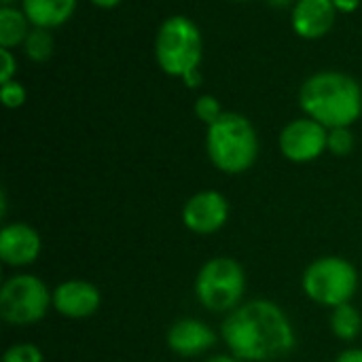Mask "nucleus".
Listing matches in <instances>:
<instances>
[{
    "label": "nucleus",
    "mask_w": 362,
    "mask_h": 362,
    "mask_svg": "<svg viewBox=\"0 0 362 362\" xmlns=\"http://www.w3.org/2000/svg\"><path fill=\"white\" fill-rule=\"evenodd\" d=\"M53 47H55V40H53L51 30L32 25V30L23 42V51H25L28 59H32L36 64H45L53 55Z\"/></svg>",
    "instance_id": "obj_17"
},
{
    "label": "nucleus",
    "mask_w": 362,
    "mask_h": 362,
    "mask_svg": "<svg viewBox=\"0 0 362 362\" xmlns=\"http://www.w3.org/2000/svg\"><path fill=\"white\" fill-rule=\"evenodd\" d=\"M204 40L199 28L185 15L168 17L155 36V57L159 68L170 76H185L199 68Z\"/></svg>",
    "instance_id": "obj_6"
},
{
    "label": "nucleus",
    "mask_w": 362,
    "mask_h": 362,
    "mask_svg": "<svg viewBox=\"0 0 362 362\" xmlns=\"http://www.w3.org/2000/svg\"><path fill=\"white\" fill-rule=\"evenodd\" d=\"M89 2H93V4L100 6V8H112V6H117L119 2H123V0H89Z\"/></svg>",
    "instance_id": "obj_28"
},
{
    "label": "nucleus",
    "mask_w": 362,
    "mask_h": 362,
    "mask_svg": "<svg viewBox=\"0 0 362 362\" xmlns=\"http://www.w3.org/2000/svg\"><path fill=\"white\" fill-rule=\"evenodd\" d=\"M182 81H185V85H187V87H191V89H195V87H199V85H202V81H204V76H202V72H199V68H195V70H191V72H187V74L182 76Z\"/></svg>",
    "instance_id": "obj_24"
},
{
    "label": "nucleus",
    "mask_w": 362,
    "mask_h": 362,
    "mask_svg": "<svg viewBox=\"0 0 362 362\" xmlns=\"http://www.w3.org/2000/svg\"><path fill=\"white\" fill-rule=\"evenodd\" d=\"M204 362H244V361L235 358L233 354H216V356H210V358H206Z\"/></svg>",
    "instance_id": "obj_26"
},
{
    "label": "nucleus",
    "mask_w": 362,
    "mask_h": 362,
    "mask_svg": "<svg viewBox=\"0 0 362 362\" xmlns=\"http://www.w3.org/2000/svg\"><path fill=\"white\" fill-rule=\"evenodd\" d=\"M53 308V291L32 274H15L0 286V318L13 327L40 322Z\"/></svg>",
    "instance_id": "obj_7"
},
{
    "label": "nucleus",
    "mask_w": 362,
    "mask_h": 362,
    "mask_svg": "<svg viewBox=\"0 0 362 362\" xmlns=\"http://www.w3.org/2000/svg\"><path fill=\"white\" fill-rule=\"evenodd\" d=\"M182 225L195 235L218 233L229 221V202L221 191L204 189L193 193L180 212Z\"/></svg>",
    "instance_id": "obj_9"
},
{
    "label": "nucleus",
    "mask_w": 362,
    "mask_h": 362,
    "mask_svg": "<svg viewBox=\"0 0 362 362\" xmlns=\"http://www.w3.org/2000/svg\"><path fill=\"white\" fill-rule=\"evenodd\" d=\"M327 138L329 129L322 123L301 117L282 127L278 144L284 159L293 163H310L327 151Z\"/></svg>",
    "instance_id": "obj_8"
},
{
    "label": "nucleus",
    "mask_w": 362,
    "mask_h": 362,
    "mask_svg": "<svg viewBox=\"0 0 362 362\" xmlns=\"http://www.w3.org/2000/svg\"><path fill=\"white\" fill-rule=\"evenodd\" d=\"M0 98H2V104L6 108H19V106H23L28 93H25V87L13 78V81L0 85Z\"/></svg>",
    "instance_id": "obj_21"
},
{
    "label": "nucleus",
    "mask_w": 362,
    "mask_h": 362,
    "mask_svg": "<svg viewBox=\"0 0 362 362\" xmlns=\"http://www.w3.org/2000/svg\"><path fill=\"white\" fill-rule=\"evenodd\" d=\"M15 2H17V0H0V4H2V6H13Z\"/></svg>",
    "instance_id": "obj_29"
},
{
    "label": "nucleus",
    "mask_w": 362,
    "mask_h": 362,
    "mask_svg": "<svg viewBox=\"0 0 362 362\" xmlns=\"http://www.w3.org/2000/svg\"><path fill=\"white\" fill-rule=\"evenodd\" d=\"M337 8L333 0H297L293 6L291 23L293 30L308 40L322 38L335 25Z\"/></svg>",
    "instance_id": "obj_13"
},
{
    "label": "nucleus",
    "mask_w": 362,
    "mask_h": 362,
    "mask_svg": "<svg viewBox=\"0 0 362 362\" xmlns=\"http://www.w3.org/2000/svg\"><path fill=\"white\" fill-rule=\"evenodd\" d=\"M329 325H331V333L339 341H354L362 331V316L352 303H346L331 310Z\"/></svg>",
    "instance_id": "obj_16"
},
{
    "label": "nucleus",
    "mask_w": 362,
    "mask_h": 362,
    "mask_svg": "<svg viewBox=\"0 0 362 362\" xmlns=\"http://www.w3.org/2000/svg\"><path fill=\"white\" fill-rule=\"evenodd\" d=\"M102 308V293L95 284L72 278L53 288V310L68 320H85Z\"/></svg>",
    "instance_id": "obj_10"
},
{
    "label": "nucleus",
    "mask_w": 362,
    "mask_h": 362,
    "mask_svg": "<svg viewBox=\"0 0 362 362\" xmlns=\"http://www.w3.org/2000/svg\"><path fill=\"white\" fill-rule=\"evenodd\" d=\"M238 2H246V0H238Z\"/></svg>",
    "instance_id": "obj_30"
},
{
    "label": "nucleus",
    "mask_w": 362,
    "mask_h": 362,
    "mask_svg": "<svg viewBox=\"0 0 362 362\" xmlns=\"http://www.w3.org/2000/svg\"><path fill=\"white\" fill-rule=\"evenodd\" d=\"M354 148V134L350 127H335L329 129V138H327V151L337 155V157H346L350 155Z\"/></svg>",
    "instance_id": "obj_18"
},
{
    "label": "nucleus",
    "mask_w": 362,
    "mask_h": 362,
    "mask_svg": "<svg viewBox=\"0 0 362 362\" xmlns=\"http://www.w3.org/2000/svg\"><path fill=\"white\" fill-rule=\"evenodd\" d=\"M2 362H45V356L38 346H34L30 341H21V344H13L11 348L4 350Z\"/></svg>",
    "instance_id": "obj_19"
},
{
    "label": "nucleus",
    "mask_w": 362,
    "mask_h": 362,
    "mask_svg": "<svg viewBox=\"0 0 362 362\" xmlns=\"http://www.w3.org/2000/svg\"><path fill=\"white\" fill-rule=\"evenodd\" d=\"M218 335L210 325L197 318H180L170 325L165 333V344L170 352L182 358H195L210 352L216 346Z\"/></svg>",
    "instance_id": "obj_12"
},
{
    "label": "nucleus",
    "mask_w": 362,
    "mask_h": 362,
    "mask_svg": "<svg viewBox=\"0 0 362 362\" xmlns=\"http://www.w3.org/2000/svg\"><path fill=\"white\" fill-rule=\"evenodd\" d=\"M272 6H276V8H288V6H295L297 4V0H267Z\"/></svg>",
    "instance_id": "obj_27"
},
{
    "label": "nucleus",
    "mask_w": 362,
    "mask_h": 362,
    "mask_svg": "<svg viewBox=\"0 0 362 362\" xmlns=\"http://www.w3.org/2000/svg\"><path fill=\"white\" fill-rule=\"evenodd\" d=\"M301 288L310 301L335 310L339 305L352 303L358 291V272L344 257H318L305 267L301 276Z\"/></svg>",
    "instance_id": "obj_5"
},
{
    "label": "nucleus",
    "mask_w": 362,
    "mask_h": 362,
    "mask_svg": "<svg viewBox=\"0 0 362 362\" xmlns=\"http://www.w3.org/2000/svg\"><path fill=\"white\" fill-rule=\"evenodd\" d=\"M335 362H362V348H348L344 350Z\"/></svg>",
    "instance_id": "obj_23"
},
{
    "label": "nucleus",
    "mask_w": 362,
    "mask_h": 362,
    "mask_svg": "<svg viewBox=\"0 0 362 362\" xmlns=\"http://www.w3.org/2000/svg\"><path fill=\"white\" fill-rule=\"evenodd\" d=\"M195 299L212 314H231L246 295V272L233 257L208 259L195 276Z\"/></svg>",
    "instance_id": "obj_4"
},
{
    "label": "nucleus",
    "mask_w": 362,
    "mask_h": 362,
    "mask_svg": "<svg viewBox=\"0 0 362 362\" xmlns=\"http://www.w3.org/2000/svg\"><path fill=\"white\" fill-rule=\"evenodd\" d=\"M42 250L40 233L21 221L6 223L0 229V261L6 267L21 269L38 261Z\"/></svg>",
    "instance_id": "obj_11"
},
{
    "label": "nucleus",
    "mask_w": 362,
    "mask_h": 362,
    "mask_svg": "<svg viewBox=\"0 0 362 362\" xmlns=\"http://www.w3.org/2000/svg\"><path fill=\"white\" fill-rule=\"evenodd\" d=\"M76 8V0H21V11L34 28L53 30L66 23Z\"/></svg>",
    "instance_id": "obj_14"
},
{
    "label": "nucleus",
    "mask_w": 362,
    "mask_h": 362,
    "mask_svg": "<svg viewBox=\"0 0 362 362\" xmlns=\"http://www.w3.org/2000/svg\"><path fill=\"white\" fill-rule=\"evenodd\" d=\"M32 30L30 19L17 6H0V47L13 49L23 45Z\"/></svg>",
    "instance_id": "obj_15"
},
{
    "label": "nucleus",
    "mask_w": 362,
    "mask_h": 362,
    "mask_svg": "<svg viewBox=\"0 0 362 362\" xmlns=\"http://www.w3.org/2000/svg\"><path fill=\"white\" fill-rule=\"evenodd\" d=\"M221 339L229 354L244 362L280 361L297 346L286 312L269 299H252L225 316Z\"/></svg>",
    "instance_id": "obj_1"
},
{
    "label": "nucleus",
    "mask_w": 362,
    "mask_h": 362,
    "mask_svg": "<svg viewBox=\"0 0 362 362\" xmlns=\"http://www.w3.org/2000/svg\"><path fill=\"white\" fill-rule=\"evenodd\" d=\"M15 72H17V59L11 53V49H4L2 47L0 49V85L13 81Z\"/></svg>",
    "instance_id": "obj_22"
},
{
    "label": "nucleus",
    "mask_w": 362,
    "mask_h": 362,
    "mask_svg": "<svg viewBox=\"0 0 362 362\" xmlns=\"http://www.w3.org/2000/svg\"><path fill=\"white\" fill-rule=\"evenodd\" d=\"M223 112H225V110L221 108V102H218L214 95H210V93L199 95L197 102H195V115H197V119H199L202 123H206V125L216 123V121L221 119Z\"/></svg>",
    "instance_id": "obj_20"
},
{
    "label": "nucleus",
    "mask_w": 362,
    "mask_h": 362,
    "mask_svg": "<svg viewBox=\"0 0 362 362\" xmlns=\"http://www.w3.org/2000/svg\"><path fill=\"white\" fill-rule=\"evenodd\" d=\"M299 106L327 129L350 127L362 115V89L346 72H316L301 85Z\"/></svg>",
    "instance_id": "obj_2"
},
{
    "label": "nucleus",
    "mask_w": 362,
    "mask_h": 362,
    "mask_svg": "<svg viewBox=\"0 0 362 362\" xmlns=\"http://www.w3.org/2000/svg\"><path fill=\"white\" fill-rule=\"evenodd\" d=\"M333 4L339 13H352L361 6V0H333Z\"/></svg>",
    "instance_id": "obj_25"
},
{
    "label": "nucleus",
    "mask_w": 362,
    "mask_h": 362,
    "mask_svg": "<svg viewBox=\"0 0 362 362\" xmlns=\"http://www.w3.org/2000/svg\"><path fill=\"white\" fill-rule=\"evenodd\" d=\"M206 151L212 165L223 174H244L259 157L257 129L244 115L223 112L216 123L208 125Z\"/></svg>",
    "instance_id": "obj_3"
}]
</instances>
